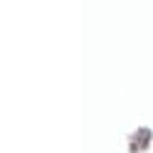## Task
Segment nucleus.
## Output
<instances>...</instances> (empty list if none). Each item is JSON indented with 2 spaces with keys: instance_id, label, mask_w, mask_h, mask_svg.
Segmentation results:
<instances>
[]
</instances>
